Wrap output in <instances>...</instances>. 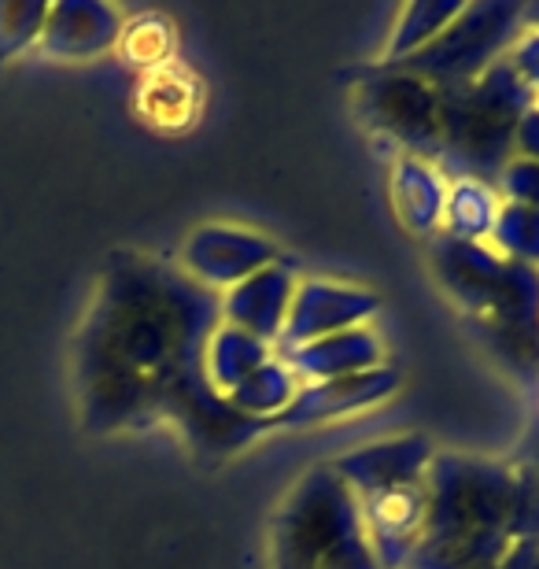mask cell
I'll use <instances>...</instances> for the list:
<instances>
[{
  "label": "cell",
  "mask_w": 539,
  "mask_h": 569,
  "mask_svg": "<svg viewBox=\"0 0 539 569\" xmlns=\"http://www.w3.org/2000/svg\"><path fill=\"white\" fill-rule=\"evenodd\" d=\"M436 270L451 289V300L477 322L518 329L521 337L539 333V270L510 263L488 244H458L447 237L436 248Z\"/></svg>",
  "instance_id": "obj_5"
},
{
  "label": "cell",
  "mask_w": 539,
  "mask_h": 569,
  "mask_svg": "<svg viewBox=\"0 0 539 569\" xmlns=\"http://www.w3.org/2000/svg\"><path fill=\"white\" fill-rule=\"evenodd\" d=\"M281 248L270 233L237 222H203L181 241L178 267L214 296L259 274L262 267L278 263Z\"/></svg>",
  "instance_id": "obj_7"
},
{
  "label": "cell",
  "mask_w": 539,
  "mask_h": 569,
  "mask_svg": "<svg viewBox=\"0 0 539 569\" xmlns=\"http://www.w3.org/2000/svg\"><path fill=\"white\" fill-rule=\"evenodd\" d=\"M536 104L507 63L488 67L473 82L440 89V148L432 163L447 178H485L513 159V127Z\"/></svg>",
  "instance_id": "obj_4"
},
{
  "label": "cell",
  "mask_w": 539,
  "mask_h": 569,
  "mask_svg": "<svg viewBox=\"0 0 539 569\" xmlns=\"http://www.w3.org/2000/svg\"><path fill=\"white\" fill-rule=\"evenodd\" d=\"M396 392H399L396 367H377V370L355 373V378L303 385L289 411L278 418V429H318V426L343 422V418L385 407Z\"/></svg>",
  "instance_id": "obj_11"
},
{
  "label": "cell",
  "mask_w": 539,
  "mask_h": 569,
  "mask_svg": "<svg viewBox=\"0 0 539 569\" xmlns=\"http://www.w3.org/2000/svg\"><path fill=\"white\" fill-rule=\"evenodd\" d=\"M208 104V86L186 63H167L141 74L133 89V111L144 127L159 133H186L200 122Z\"/></svg>",
  "instance_id": "obj_16"
},
{
  "label": "cell",
  "mask_w": 539,
  "mask_h": 569,
  "mask_svg": "<svg viewBox=\"0 0 539 569\" xmlns=\"http://www.w3.org/2000/svg\"><path fill=\"white\" fill-rule=\"evenodd\" d=\"M513 156L539 163V104H532L513 127Z\"/></svg>",
  "instance_id": "obj_27"
},
{
  "label": "cell",
  "mask_w": 539,
  "mask_h": 569,
  "mask_svg": "<svg viewBox=\"0 0 539 569\" xmlns=\"http://www.w3.org/2000/svg\"><path fill=\"white\" fill-rule=\"evenodd\" d=\"M496 189L507 203H521V208L539 211V163L513 156L496 174Z\"/></svg>",
  "instance_id": "obj_25"
},
{
  "label": "cell",
  "mask_w": 539,
  "mask_h": 569,
  "mask_svg": "<svg viewBox=\"0 0 539 569\" xmlns=\"http://www.w3.org/2000/svg\"><path fill=\"white\" fill-rule=\"evenodd\" d=\"M122 8L104 0H60L49 4L38 56L56 63H89L111 56L122 38Z\"/></svg>",
  "instance_id": "obj_10"
},
{
  "label": "cell",
  "mask_w": 539,
  "mask_h": 569,
  "mask_svg": "<svg viewBox=\"0 0 539 569\" xmlns=\"http://www.w3.org/2000/svg\"><path fill=\"white\" fill-rule=\"evenodd\" d=\"M270 569H381L359 499L332 466H315L285 492L270 521Z\"/></svg>",
  "instance_id": "obj_3"
},
{
  "label": "cell",
  "mask_w": 539,
  "mask_h": 569,
  "mask_svg": "<svg viewBox=\"0 0 539 569\" xmlns=\"http://www.w3.org/2000/svg\"><path fill=\"white\" fill-rule=\"evenodd\" d=\"M462 8L466 0H418V4L403 8L399 19L392 22V30H388V41L377 60L385 67H403L407 60H415L421 49H429L462 16Z\"/></svg>",
  "instance_id": "obj_20"
},
{
  "label": "cell",
  "mask_w": 539,
  "mask_h": 569,
  "mask_svg": "<svg viewBox=\"0 0 539 569\" xmlns=\"http://www.w3.org/2000/svg\"><path fill=\"white\" fill-rule=\"evenodd\" d=\"M525 27V4H466L451 27L421 49L403 71L418 74L432 89H451L473 82L510 52L513 38Z\"/></svg>",
  "instance_id": "obj_6"
},
{
  "label": "cell",
  "mask_w": 539,
  "mask_h": 569,
  "mask_svg": "<svg viewBox=\"0 0 539 569\" xmlns=\"http://www.w3.org/2000/svg\"><path fill=\"white\" fill-rule=\"evenodd\" d=\"M525 22H529V27H539V4L525 8Z\"/></svg>",
  "instance_id": "obj_28"
},
{
  "label": "cell",
  "mask_w": 539,
  "mask_h": 569,
  "mask_svg": "<svg viewBox=\"0 0 539 569\" xmlns=\"http://www.w3.org/2000/svg\"><path fill=\"white\" fill-rule=\"evenodd\" d=\"M300 389L303 385L292 373L289 362H285L281 356H273L267 367H259L248 381H240L226 400L237 415H244L248 422L278 426V418L289 411L292 400L300 396Z\"/></svg>",
  "instance_id": "obj_21"
},
{
  "label": "cell",
  "mask_w": 539,
  "mask_h": 569,
  "mask_svg": "<svg viewBox=\"0 0 539 569\" xmlns=\"http://www.w3.org/2000/svg\"><path fill=\"white\" fill-rule=\"evenodd\" d=\"M273 356H278V348L270 340L218 322L208 337V348H203V373H208V385L218 396H229L240 381H248L259 367H267Z\"/></svg>",
  "instance_id": "obj_18"
},
{
  "label": "cell",
  "mask_w": 539,
  "mask_h": 569,
  "mask_svg": "<svg viewBox=\"0 0 539 569\" xmlns=\"http://www.w3.org/2000/svg\"><path fill=\"white\" fill-rule=\"evenodd\" d=\"M536 104H539V100H536Z\"/></svg>",
  "instance_id": "obj_29"
},
{
  "label": "cell",
  "mask_w": 539,
  "mask_h": 569,
  "mask_svg": "<svg viewBox=\"0 0 539 569\" xmlns=\"http://www.w3.org/2000/svg\"><path fill=\"white\" fill-rule=\"evenodd\" d=\"M366 122L385 130L399 148H407V156L436 159V148H440V89L396 67V71L366 86Z\"/></svg>",
  "instance_id": "obj_8"
},
{
  "label": "cell",
  "mask_w": 539,
  "mask_h": 569,
  "mask_svg": "<svg viewBox=\"0 0 539 569\" xmlns=\"http://www.w3.org/2000/svg\"><path fill=\"white\" fill-rule=\"evenodd\" d=\"M218 296L144 252L104 259L71 337V396L93 437L174 429L200 451H237L267 426L248 422L203 373Z\"/></svg>",
  "instance_id": "obj_1"
},
{
  "label": "cell",
  "mask_w": 539,
  "mask_h": 569,
  "mask_svg": "<svg viewBox=\"0 0 539 569\" xmlns=\"http://www.w3.org/2000/svg\"><path fill=\"white\" fill-rule=\"evenodd\" d=\"M502 197L496 181L485 178H451L443 203V226L440 237L458 244H488L491 226L499 219Z\"/></svg>",
  "instance_id": "obj_19"
},
{
  "label": "cell",
  "mask_w": 539,
  "mask_h": 569,
  "mask_svg": "<svg viewBox=\"0 0 539 569\" xmlns=\"http://www.w3.org/2000/svg\"><path fill=\"white\" fill-rule=\"evenodd\" d=\"M300 278L303 274L296 270L292 259L281 256L278 263L262 267L259 274H251L248 281H240L229 292L218 296V318H222L226 326L248 329V333L270 340V345L278 348Z\"/></svg>",
  "instance_id": "obj_14"
},
{
  "label": "cell",
  "mask_w": 539,
  "mask_h": 569,
  "mask_svg": "<svg viewBox=\"0 0 539 569\" xmlns=\"http://www.w3.org/2000/svg\"><path fill=\"white\" fill-rule=\"evenodd\" d=\"M502 63H507L510 71L518 74V82L539 100V27L525 22L521 33L510 44V52L502 56Z\"/></svg>",
  "instance_id": "obj_26"
},
{
  "label": "cell",
  "mask_w": 539,
  "mask_h": 569,
  "mask_svg": "<svg viewBox=\"0 0 539 569\" xmlns=\"http://www.w3.org/2000/svg\"><path fill=\"white\" fill-rule=\"evenodd\" d=\"M359 510H362L366 540H370L381 569H407L421 532H426V515H429L426 481L381 488V492L362 496Z\"/></svg>",
  "instance_id": "obj_13"
},
{
  "label": "cell",
  "mask_w": 539,
  "mask_h": 569,
  "mask_svg": "<svg viewBox=\"0 0 539 569\" xmlns=\"http://www.w3.org/2000/svg\"><path fill=\"white\" fill-rule=\"evenodd\" d=\"M49 4L41 0H0V71L22 60L27 52H38Z\"/></svg>",
  "instance_id": "obj_24"
},
{
  "label": "cell",
  "mask_w": 539,
  "mask_h": 569,
  "mask_svg": "<svg viewBox=\"0 0 539 569\" xmlns=\"http://www.w3.org/2000/svg\"><path fill=\"white\" fill-rule=\"evenodd\" d=\"M289 362L300 385H318V381H337V378H355V373L388 367V345L373 326H355L343 333H332L311 345L278 351Z\"/></svg>",
  "instance_id": "obj_15"
},
{
  "label": "cell",
  "mask_w": 539,
  "mask_h": 569,
  "mask_svg": "<svg viewBox=\"0 0 539 569\" xmlns=\"http://www.w3.org/2000/svg\"><path fill=\"white\" fill-rule=\"evenodd\" d=\"M488 248L518 267L539 270V211L502 200L499 219L491 226Z\"/></svg>",
  "instance_id": "obj_23"
},
{
  "label": "cell",
  "mask_w": 539,
  "mask_h": 569,
  "mask_svg": "<svg viewBox=\"0 0 539 569\" xmlns=\"http://www.w3.org/2000/svg\"><path fill=\"white\" fill-rule=\"evenodd\" d=\"M377 311H381V296L366 289V284L340 278H300L278 351L311 345V340L343 333V329L355 326H370Z\"/></svg>",
  "instance_id": "obj_9"
},
{
  "label": "cell",
  "mask_w": 539,
  "mask_h": 569,
  "mask_svg": "<svg viewBox=\"0 0 539 569\" xmlns=\"http://www.w3.org/2000/svg\"><path fill=\"white\" fill-rule=\"evenodd\" d=\"M429 515L407 569H525L539 551V473L436 451Z\"/></svg>",
  "instance_id": "obj_2"
},
{
  "label": "cell",
  "mask_w": 539,
  "mask_h": 569,
  "mask_svg": "<svg viewBox=\"0 0 539 569\" xmlns=\"http://www.w3.org/2000/svg\"><path fill=\"white\" fill-rule=\"evenodd\" d=\"M114 52L122 56V63L137 67L141 74L156 71V67L174 63L178 60L174 19L163 16V11H137V16H126L119 49Z\"/></svg>",
  "instance_id": "obj_22"
},
{
  "label": "cell",
  "mask_w": 539,
  "mask_h": 569,
  "mask_svg": "<svg viewBox=\"0 0 539 569\" xmlns=\"http://www.w3.org/2000/svg\"><path fill=\"white\" fill-rule=\"evenodd\" d=\"M436 459V448L421 432H403V437H385L362 448L343 451L340 459H332V473L351 488L355 499L381 492V488L399 485H418L426 481L429 466Z\"/></svg>",
  "instance_id": "obj_12"
},
{
  "label": "cell",
  "mask_w": 539,
  "mask_h": 569,
  "mask_svg": "<svg viewBox=\"0 0 539 569\" xmlns=\"http://www.w3.org/2000/svg\"><path fill=\"white\" fill-rule=\"evenodd\" d=\"M451 178L426 156L399 152L392 163V178H388V197H392V211L399 226L415 237H440L443 226V203Z\"/></svg>",
  "instance_id": "obj_17"
}]
</instances>
